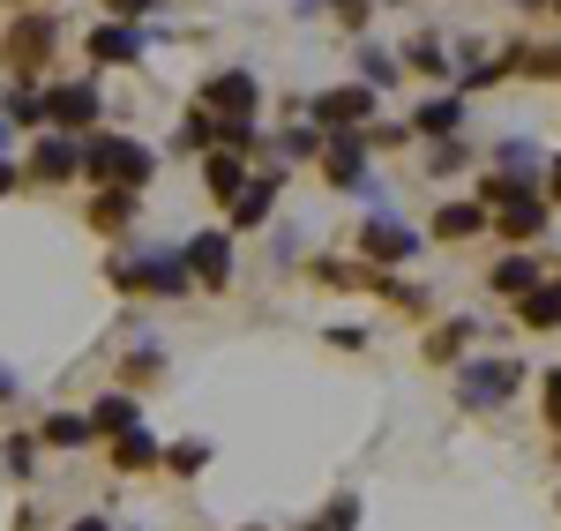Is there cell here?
I'll return each mask as SVG.
<instances>
[{
  "instance_id": "1",
  "label": "cell",
  "mask_w": 561,
  "mask_h": 531,
  "mask_svg": "<svg viewBox=\"0 0 561 531\" xmlns=\"http://www.w3.org/2000/svg\"><path fill=\"white\" fill-rule=\"evenodd\" d=\"M76 173L90 187H150L158 150L142 135H76Z\"/></svg>"
},
{
  "instance_id": "2",
  "label": "cell",
  "mask_w": 561,
  "mask_h": 531,
  "mask_svg": "<svg viewBox=\"0 0 561 531\" xmlns=\"http://www.w3.org/2000/svg\"><path fill=\"white\" fill-rule=\"evenodd\" d=\"M449 374H457V404L465 412H502L524 390V359H510V353H472V359H457Z\"/></svg>"
},
{
  "instance_id": "3",
  "label": "cell",
  "mask_w": 561,
  "mask_h": 531,
  "mask_svg": "<svg viewBox=\"0 0 561 531\" xmlns=\"http://www.w3.org/2000/svg\"><path fill=\"white\" fill-rule=\"evenodd\" d=\"M53 45H60V15L53 8H15V23L0 31V60H8V76L38 83L45 68H53Z\"/></svg>"
},
{
  "instance_id": "4",
  "label": "cell",
  "mask_w": 561,
  "mask_h": 531,
  "mask_svg": "<svg viewBox=\"0 0 561 531\" xmlns=\"http://www.w3.org/2000/svg\"><path fill=\"white\" fill-rule=\"evenodd\" d=\"M105 277H113L121 292H158V300H180V292L195 285L187 263H180V247H135V255H113Z\"/></svg>"
},
{
  "instance_id": "5",
  "label": "cell",
  "mask_w": 561,
  "mask_h": 531,
  "mask_svg": "<svg viewBox=\"0 0 561 531\" xmlns=\"http://www.w3.org/2000/svg\"><path fill=\"white\" fill-rule=\"evenodd\" d=\"M352 247H359V263H367V269H404V263H420V247H427V240H420L412 224H397V210H389V218L359 224V240H352Z\"/></svg>"
},
{
  "instance_id": "6",
  "label": "cell",
  "mask_w": 561,
  "mask_h": 531,
  "mask_svg": "<svg viewBox=\"0 0 561 531\" xmlns=\"http://www.w3.org/2000/svg\"><path fill=\"white\" fill-rule=\"evenodd\" d=\"M105 120V90L90 83V76H68V83H53L45 90V128H98Z\"/></svg>"
},
{
  "instance_id": "7",
  "label": "cell",
  "mask_w": 561,
  "mask_h": 531,
  "mask_svg": "<svg viewBox=\"0 0 561 531\" xmlns=\"http://www.w3.org/2000/svg\"><path fill=\"white\" fill-rule=\"evenodd\" d=\"M83 60L90 68H142V60H150V31L113 15V23H98V31L83 38Z\"/></svg>"
},
{
  "instance_id": "8",
  "label": "cell",
  "mask_w": 561,
  "mask_h": 531,
  "mask_svg": "<svg viewBox=\"0 0 561 531\" xmlns=\"http://www.w3.org/2000/svg\"><path fill=\"white\" fill-rule=\"evenodd\" d=\"M314 165H322V180H330L337 195H352L359 180L375 173V165H367V135H359V128H330V135H322V150H314Z\"/></svg>"
},
{
  "instance_id": "9",
  "label": "cell",
  "mask_w": 561,
  "mask_h": 531,
  "mask_svg": "<svg viewBox=\"0 0 561 531\" xmlns=\"http://www.w3.org/2000/svg\"><path fill=\"white\" fill-rule=\"evenodd\" d=\"M307 120L330 135V128H367L375 120V90L367 83H337V90H314L307 97Z\"/></svg>"
},
{
  "instance_id": "10",
  "label": "cell",
  "mask_w": 561,
  "mask_h": 531,
  "mask_svg": "<svg viewBox=\"0 0 561 531\" xmlns=\"http://www.w3.org/2000/svg\"><path fill=\"white\" fill-rule=\"evenodd\" d=\"M23 180H31V187H68V180H76V135L45 128L38 142H31V158H23Z\"/></svg>"
},
{
  "instance_id": "11",
  "label": "cell",
  "mask_w": 561,
  "mask_h": 531,
  "mask_svg": "<svg viewBox=\"0 0 561 531\" xmlns=\"http://www.w3.org/2000/svg\"><path fill=\"white\" fill-rule=\"evenodd\" d=\"M277 187H285V165H270V173H248V180H240V195L225 203V210H232V232H255V224L277 218Z\"/></svg>"
},
{
  "instance_id": "12",
  "label": "cell",
  "mask_w": 561,
  "mask_h": 531,
  "mask_svg": "<svg viewBox=\"0 0 561 531\" xmlns=\"http://www.w3.org/2000/svg\"><path fill=\"white\" fill-rule=\"evenodd\" d=\"M195 105H210V113H262V76L255 68H217L210 83L195 90Z\"/></svg>"
},
{
  "instance_id": "13",
  "label": "cell",
  "mask_w": 561,
  "mask_h": 531,
  "mask_svg": "<svg viewBox=\"0 0 561 531\" xmlns=\"http://www.w3.org/2000/svg\"><path fill=\"white\" fill-rule=\"evenodd\" d=\"M180 263L187 277H203V285H232V232H195V240H180Z\"/></svg>"
},
{
  "instance_id": "14",
  "label": "cell",
  "mask_w": 561,
  "mask_h": 531,
  "mask_svg": "<svg viewBox=\"0 0 561 531\" xmlns=\"http://www.w3.org/2000/svg\"><path fill=\"white\" fill-rule=\"evenodd\" d=\"M404 128L420 135V142H434V135H457V128H465V90H427V105H420Z\"/></svg>"
},
{
  "instance_id": "15",
  "label": "cell",
  "mask_w": 561,
  "mask_h": 531,
  "mask_svg": "<svg viewBox=\"0 0 561 531\" xmlns=\"http://www.w3.org/2000/svg\"><path fill=\"white\" fill-rule=\"evenodd\" d=\"M397 60H404L412 76H427V83H449V76H457V53H449V38H434V31H420Z\"/></svg>"
},
{
  "instance_id": "16",
  "label": "cell",
  "mask_w": 561,
  "mask_h": 531,
  "mask_svg": "<svg viewBox=\"0 0 561 531\" xmlns=\"http://www.w3.org/2000/svg\"><path fill=\"white\" fill-rule=\"evenodd\" d=\"M0 120L8 128H45V90L31 76H8V97H0Z\"/></svg>"
},
{
  "instance_id": "17",
  "label": "cell",
  "mask_w": 561,
  "mask_h": 531,
  "mask_svg": "<svg viewBox=\"0 0 561 531\" xmlns=\"http://www.w3.org/2000/svg\"><path fill=\"white\" fill-rule=\"evenodd\" d=\"M517 322H524V330H561V277H554V285H547V277L524 285V292H517Z\"/></svg>"
},
{
  "instance_id": "18",
  "label": "cell",
  "mask_w": 561,
  "mask_h": 531,
  "mask_svg": "<svg viewBox=\"0 0 561 531\" xmlns=\"http://www.w3.org/2000/svg\"><path fill=\"white\" fill-rule=\"evenodd\" d=\"M135 210H142V187H98V203H90V224H98V232H128Z\"/></svg>"
},
{
  "instance_id": "19",
  "label": "cell",
  "mask_w": 561,
  "mask_h": 531,
  "mask_svg": "<svg viewBox=\"0 0 561 531\" xmlns=\"http://www.w3.org/2000/svg\"><path fill=\"white\" fill-rule=\"evenodd\" d=\"M90 427H98V435H128V427H142V397H135V390H105V397L90 404Z\"/></svg>"
},
{
  "instance_id": "20",
  "label": "cell",
  "mask_w": 561,
  "mask_h": 531,
  "mask_svg": "<svg viewBox=\"0 0 561 531\" xmlns=\"http://www.w3.org/2000/svg\"><path fill=\"white\" fill-rule=\"evenodd\" d=\"M248 173H255V165H248L240 150H225V142H217V150H203V180H210V195H217V203H232Z\"/></svg>"
},
{
  "instance_id": "21",
  "label": "cell",
  "mask_w": 561,
  "mask_h": 531,
  "mask_svg": "<svg viewBox=\"0 0 561 531\" xmlns=\"http://www.w3.org/2000/svg\"><path fill=\"white\" fill-rule=\"evenodd\" d=\"M539 165H547V150L531 135H502L494 158H486V173H524V180H539Z\"/></svg>"
},
{
  "instance_id": "22",
  "label": "cell",
  "mask_w": 561,
  "mask_h": 531,
  "mask_svg": "<svg viewBox=\"0 0 561 531\" xmlns=\"http://www.w3.org/2000/svg\"><path fill=\"white\" fill-rule=\"evenodd\" d=\"M472 337H479V314H449V322H442V330L427 337V359H434V367H457Z\"/></svg>"
},
{
  "instance_id": "23",
  "label": "cell",
  "mask_w": 561,
  "mask_h": 531,
  "mask_svg": "<svg viewBox=\"0 0 561 531\" xmlns=\"http://www.w3.org/2000/svg\"><path fill=\"white\" fill-rule=\"evenodd\" d=\"M434 240H486V210L479 203H434Z\"/></svg>"
},
{
  "instance_id": "24",
  "label": "cell",
  "mask_w": 561,
  "mask_h": 531,
  "mask_svg": "<svg viewBox=\"0 0 561 531\" xmlns=\"http://www.w3.org/2000/svg\"><path fill=\"white\" fill-rule=\"evenodd\" d=\"M158 457H165V449H158V435H150V419L128 427V435H113V464H121V472H150Z\"/></svg>"
},
{
  "instance_id": "25",
  "label": "cell",
  "mask_w": 561,
  "mask_h": 531,
  "mask_svg": "<svg viewBox=\"0 0 561 531\" xmlns=\"http://www.w3.org/2000/svg\"><path fill=\"white\" fill-rule=\"evenodd\" d=\"M38 442L45 449H90V442H98V427H90V412H53Z\"/></svg>"
},
{
  "instance_id": "26",
  "label": "cell",
  "mask_w": 561,
  "mask_h": 531,
  "mask_svg": "<svg viewBox=\"0 0 561 531\" xmlns=\"http://www.w3.org/2000/svg\"><path fill=\"white\" fill-rule=\"evenodd\" d=\"M397 76H404V60H397L389 45H359V83L367 90H389Z\"/></svg>"
},
{
  "instance_id": "27",
  "label": "cell",
  "mask_w": 561,
  "mask_h": 531,
  "mask_svg": "<svg viewBox=\"0 0 561 531\" xmlns=\"http://www.w3.org/2000/svg\"><path fill=\"white\" fill-rule=\"evenodd\" d=\"M173 142H180V150H195V158H203V150H217V113H210V105H187V120H180Z\"/></svg>"
},
{
  "instance_id": "28",
  "label": "cell",
  "mask_w": 561,
  "mask_h": 531,
  "mask_svg": "<svg viewBox=\"0 0 561 531\" xmlns=\"http://www.w3.org/2000/svg\"><path fill=\"white\" fill-rule=\"evenodd\" d=\"M465 165H472V150H465V135H434V142H427V173H434V180L465 173Z\"/></svg>"
},
{
  "instance_id": "29",
  "label": "cell",
  "mask_w": 561,
  "mask_h": 531,
  "mask_svg": "<svg viewBox=\"0 0 561 531\" xmlns=\"http://www.w3.org/2000/svg\"><path fill=\"white\" fill-rule=\"evenodd\" d=\"M314 150H322V128H314V120L277 135V165H314Z\"/></svg>"
},
{
  "instance_id": "30",
  "label": "cell",
  "mask_w": 561,
  "mask_h": 531,
  "mask_svg": "<svg viewBox=\"0 0 561 531\" xmlns=\"http://www.w3.org/2000/svg\"><path fill=\"white\" fill-rule=\"evenodd\" d=\"M524 285H539V255H502V263H494V292L517 300Z\"/></svg>"
},
{
  "instance_id": "31",
  "label": "cell",
  "mask_w": 561,
  "mask_h": 531,
  "mask_svg": "<svg viewBox=\"0 0 561 531\" xmlns=\"http://www.w3.org/2000/svg\"><path fill=\"white\" fill-rule=\"evenodd\" d=\"M307 531H359V494H337L322 517H307Z\"/></svg>"
},
{
  "instance_id": "32",
  "label": "cell",
  "mask_w": 561,
  "mask_h": 531,
  "mask_svg": "<svg viewBox=\"0 0 561 531\" xmlns=\"http://www.w3.org/2000/svg\"><path fill=\"white\" fill-rule=\"evenodd\" d=\"M158 464H165V472H180V480H195V472L210 464V442H173L165 457H158Z\"/></svg>"
},
{
  "instance_id": "33",
  "label": "cell",
  "mask_w": 561,
  "mask_h": 531,
  "mask_svg": "<svg viewBox=\"0 0 561 531\" xmlns=\"http://www.w3.org/2000/svg\"><path fill=\"white\" fill-rule=\"evenodd\" d=\"M0 464H8V472L23 480V472L38 464V442H31V435H8V442H0Z\"/></svg>"
},
{
  "instance_id": "34",
  "label": "cell",
  "mask_w": 561,
  "mask_h": 531,
  "mask_svg": "<svg viewBox=\"0 0 561 531\" xmlns=\"http://www.w3.org/2000/svg\"><path fill=\"white\" fill-rule=\"evenodd\" d=\"M158 367H165V353H158V345H142V353H128V382H135V374H158Z\"/></svg>"
},
{
  "instance_id": "35",
  "label": "cell",
  "mask_w": 561,
  "mask_h": 531,
  "mask_svg": "<svg viewBox=\"0 0 561 531\" xmlns=\"http://www.w3.org/2000/svg\"><path fill=\"white\" fill-rule=\"evenodd\" d=\"M547 427L561 435V367H547Z\"/></svg>"
},
{
  "instance_id": "36",
  "label": "cell",
  "mask_w": 561,
  "mask_h": 531,
  "mask_svg": "<svg viewBox=\"0 0 561 531\" xmlns=\"http://www.w3.org/2000/svg\"><path fill=\"white\" fill-rule=\"evenodd\" d=\"M539 187H547V203H561V150L547 158V165H539Z\"/></svg>"
},
{
  "instance_id": "37",
  "label": "cell",
  "mask_w": 561,
  "mask_h": 531,
  "mask_svg": "<svg viewBox=\"0 0 561 531\" xmlns=\"http://www.w3.org/2000/svg\"><path fill=\"white\" fill-rule=\"evenodd\" d=\"M15 187H31L23 180V158H0V195H15Z\"/></svg>"
},
{
  "instance_id": "38",
  "label": "cell",
  "mask_w": 561,
  "mask_h": 531,
  "mask_svg": "<svg viewBox=\"0 0 561 531\" xmlns=\"http://www.w3.org/2000/svg\"><path fill=\"white\" fill-rule=\"evenodd\" d=\"M105 8H113V15H121V23H142V15H150V8H158V0H105Z\"/></svg>"
},
{
  "instance_id": "39",
  "label": "cell",
  "mask_w": 561,
  "mask_h": 531,
  "mask_svg": "<svg viewBox=\"0 0 561 531\" xmlns=\"http://www.w3.org/2000/svg\"><path fill=\"white\" fill-rule=\"evenodd\" d=\"M330 345H345V353H359V345H367V330H359V322H337V330H330Z\"/></svg>"
},
{
  "instance_id": "40",
  "label": "cell",
  "mask_w": 561,
  "mask_h": 531,
  "mask_svg": "<svg viewBox=\"0 0 561 531\" xmlns=\"http://www.w3.org/2000/svg\"><path fill=\"white\" fill-rule=\"evenodd\" d=\"M23 397V374H8V367H0V404H15Z\"/></svg>"
},
{
  "instance_id": "41",
  "label": "cell",
  "mask_w": 561,
  "mask_h": 531,
  "mask_svg": "<svg viewBox=\"0 0 561 531\" xmlns=\"http://www.w3.org/2000/svg\"><path fill=\"white\" fill-rule=\"evenodd\" d=\"M68 531H113V524H105V517H76Z\"/></svg>"
},
{
  "instance_id": "42",
  "label": "cell",
  "mask_w": 561,
  "mask_h": 531,
  "mask_svg": "<svg viewBox=\"0 0 561 531\" xmlns=\"http://www.w3.org/2000/svg\"><path fill=\"white\" fill-rule=\"evenodd\" d=\"M8 142H15V128H8V120H0V158H8Z\"/></svg>"
},
{
  "instance_id": "43",
  "label": "cell",
  "mask_w": 561,
  "mask_h": 531,
  "mask_svg": "<svg viewBox=\"0 0 561 531\" xmlns=\"http://www.w3.org/2000/svg\"><path fill=\"white\" fill-rule=\"evenodd\" d=\"M314 8H337V0H300V15H314Z\"/></svg>"
},
{
  "instance_id": "44",
  "label": "cell",
  "mask_w": 561,
  "mask_h": 531,
  "mask_svg": "<svg viewBox=\"0 0 561 531\" xmlns=\"http://www.w3.org/2000/svg\"><path fill=\"white\" fill-rule=\"evenodd\" d=\"M510 8H539V0H510Z\"/></svg>"
},
{
  "instance_id": "45",
  "label": "cell",
  "mask_w": 561,
  "mask_h": 531,
  "mask_svg": "<svg viewBox=\"0 0 561 531\" xmlns=\"http://www.w3.org/2000/svg\"><path fill=\"white\" fill-rule=\"evenodd\" d=\"M255 531H262V524H255Z\"/></svg>"
}]
</instances>
